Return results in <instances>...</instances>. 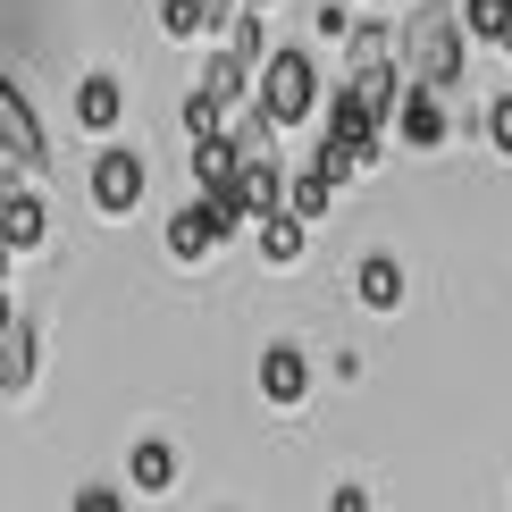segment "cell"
<instances>
[{
    "label": "cell",
    "mask_w": 512,
    "mask_h": 512,
    "mask_svg": "<svg viewBox=\"0 0 512 512\" xmlns=\"http://www.w3.org/2000/svg\"><path fill=\"white\" fill-rule=\"evenodd\" d=\"M462 9L454 0H420L412 26L395 34V59H403V84H429V93H454L462 84Z\"/></svg>",
    "instance_id": "cell-1"
},
{
    "label": "cell",
    "mask_w": 512,
    "mask_h": 512,
    "mask_svg": "<svg viewBox=\"0 0 512 512\" xmlns=\"http://www.w3.org/2000/svg\"><path fill=\"white\" fill-rule=\"evenodd\" d=\"M252 101H261V118L286 135V126H303L311 110H319V68H311V51H269L261 59V76H252Z\"/></svg>",
    "instance_id": "cell-2"
},
{
    "label": "cell",
    "mask_w": 512,
    "mask_h": 512,
    "mask_svg": "<svg viewBox=\"0 0 512 512\" xmlns=\"http://www.w3.org/2000/svg\"><path fill=\"white\" fill-rule=\"evenodd\" d=\"M143 185H152V160H143L135 143H101V152H93L84 194H93L101 219H135V210H143Z\"/></svg>",
    "instance_id": "cell-3"
},
{
    "label": "cell",
    "mask_w": 512,
    "mask_h": 512,
    "mask_svg": "<svg viewBox=\"0 0 512 512\" xmlns=\"http://www.w3.org/2000/svg\"><path fill=\"white\" fill-rule=\"evenodd\" d=\"M0 160H9V168H51V135H42L34 101L17 93L9 76H0Z\"/></svg>",
    "instance_id": "cell-4"
},
{
    "label": "cell",
    "mask_w": 512,
    "mask_h": 512,
    "mask_svg": "<svg viewBox=\"0 0 512 512\" xmlns=\"http://www.w3.org/2000/svg\"><path fill=\"white\" fill-rule=\"evenodd\" d=\"M395 135L412 143V152H437V143L454 135V118H445V93H429V84H403V101H395Z\"/></svg>",
    "instance_id": "cell-5"
},
{
    "label": "cell",
    "mask_w": 512,
    "mask_h": 512,
    "mask_svg": "<svg viewBox=\"0 0 512 512\" xmlns=\"http://www.w3.org/2000/svg\"><path fill=\"white\" fill-rule=\"evenodd\" d=\"M118 118H126V84L110 68H84L76 76V126L84 135H118Z\"/></svg>",
    "instance_id": "cell-6"
},
{
    "label": "cell",
    "mask_w": 512,
    "mask_h": 512,
    "mask_svg": "<svg viewBox=\"0 0 512 512\" xmlns=\"http://www.w3.org/2000/svg\"><path fill=\"white\" fill-rule=\"evenodd\" d=\"M303 395H311V361H303V345H269V353H261V403L294 412Z\"/></svg>",
    "instance_id": "cell-7"
},
{
    "label": "cell",
    "mask_w": 512,
    "mask_h": 512,
    "mask_svg": "<svg viewBox=\"0 0 512 512\" xmlns=\"http://www.w3.org/2000/svg\"><path fill=\"white\" fill-rule=\"evenodd\" d=\"M0 244H9V252H42V244H51V210H42V194L17 185V194L0 202Z\"/></svg>",
    "instance_id": "cell-8"
},
{
    "label": "cell",
    "mask_w": 512,
    "mask_h": 512,
    "mask_svg": "<svg viewBox=\"0 0 512 512\" xmlns=\"http://www.w3.org/2000/svg\"><path fill=\"white\" fill-rule=\"evenodd\" d=\"M34 361H42V328L17 319V328L0 336V395H26L34 387Z\"/></svg>",
    "instance_id": "cell-9"
},
{
    "label": "cell",
    "mask_w": 512,
    "mask_h": 512,
    "mask_svg": "<svg viewBox=\"0 0 512 512\" xmlns=\"http://www.w3.org/2000/svg\"><path fill=\"white\" fill-rule=\"evenodd\" d=\"M236 202L252 210V227H261L269 210H286V168H277V160H244L236 168Z\"/></svg>",
    "instance_id": "cell-10"
},
{
    "label": "cell",
    "mask_w": 512,
    "mask_h": 512,
    "mask_svg": "<svg viewBox=\"0 0 512 512\" xmlns=\"http://www.w3.org/2000/svg\"><path fill=\"white\" fill-rule=\"evenodd\" d=\"M353 294H361V311H403V261L395 252H370L353 269Z\"/></svg>",
    "instance_id": "cell-11"
},
{
    "label": "cell",
    "mask_w": 512,
    "mask_h": 512,
    "mask_svg": "<svg viewBox=\"0 0 512 512\" xmlns=\"http://www.w3.org/2000/svg\"><path fill=\"white\" fill-rule=\"evenodd\" d=\"M236 168H244L236 135H202V143H194V194H227V185H236Z\"/></svg>",
    "instance_id": "cell-12"
},
{
    "label": "cell",
    "mask_w": 512,
    "mask_h": 512,
    "mask_svg": "<svg viewBox=\"0 0 512 512\" xmlns=\"http://www.w3.org/2000/svg\"><path fill=\"white\" fill-rule=\"evenodd\" d=\"M126 479H135L143 496H168V487H177V445H168V437H143L135 454H126Z\"/></svg>",
    "instance_id": "cell-13"
},
{
    "label": "cell",
    "mask_w": 512,
    "mask_h": 512,
    "mask_svg": "<svg viewBox=\"0 0 512 512\" xmlns=\"http://www.w3.org/2000/svg\"><path fill=\"white\" fill-rule=\"evenodd\" d=\"M219 26H227L219 0H160V34L168 42H202V34H219Z\"/></svg>",
    "instance_id": "cell-14"
},
{
    "label": "cell",
    "mask_w": 512,
    "mask_h": 512,
    "mask_svg": "<svg viewBox=\"0 0 512 512\" xmlns=\"http://www.w3.org/2000/svg\"><path fill=\"white\" fill-rule=\"evenodd\" d=\"M202 93L219 101V110H244V101H252V59H236V51H210Z\"/></svg>",
    "instance_id": "cell-15"
},
{
    "label": "cell",
    "mask_w": 512,
    "mask_h": 512,
    "mask_svg": "<svg viewBox=\"0 0 512 512\" xmlns=\"http://www.w3.org/2000/svg\"><path fill=\"white\" fill-rule=\"evenodd\" d=\"M303 244H311V219H294V210H269V219H261V261L269 269H294Z\"/></svg>",
    "instance_id": "cell-16"
},
{
    "label": "cell",
    "mask_w": 512,
    "mask_h": 512,
    "mask_svg": "<svg viewBox=\"0 0 512 512\" xmlns=\"http://www.w3.org/2000/svg\"><path fill=\"white\" fill-rule=\"evenodd\" d=\"M286 210H294V219H328V210H336V177H319V168L286 177Z\"/></svg>",
    "instance_id": "cell-17"
},
{
    "label": "cell",
    "mask_w": 512,
    "mask_h": 512,
    "mask_svg": "<svg viewBox=\"0 0 512 512\" xmlns=\"http://www.w3.org/2000/svg\"><path fill=\"white\" fill-rule=\"evenodd\" d=\"M185 135H194V143H202V135H227V110H219V101L202 93V84L185 93Z\"/></svg>",
    "instance_id": "cell-18"
},
{
    "label": "cell",
    "mask_w": 512,
    "mask_h": 512,
    "mask_svg": "<svg viewBox=\"0 0 512 512\" xmlns=\"http://www.w3.org/2000/svg\"><path fill=\"white\" fill-rule=\"evenodd\" d=\"M504 17H512V0H462V26H471L479 42H496V34H504Z\"/></svg>",
    "instance_id": "cell-19"
},
{
    "label": "cell",
    "mask_w": 512,
    "mask_h": 512,
    "mask_svg": "<svg viewBox=\"0 0 512 512\" xmlns=\"http://www.w3.org/2000/svg\"><path fill=\"white\" fill-rule=\"evenodd\" d=\"M311 26H319V42H353V26H361V17L345 9V0H319V17H311Z\"/></svg>",
    "instance_id": "cell-20"
},
{
    "label": "cell",
    "mask_w": 512,
    "mask_h": 512,
    "mask_svg": "<svg viewBox=\"0 0 512 512\" xmlns=\"http://www.w3.org/2000/svg\"><path fill=\"white\" fill-rule=\"evenodd\" d=\"M487 143H496V160H512V93L487 101Z\"/></svg>",
    "instance_id": "cell-21"
},
{
    "label": "cell",
    "mask_w": 512,
    "mask_h": 512,
    "mask_svg": "<svg viewBox=\"0 0 512 512\" xmlns=\"http://www.w3.org/2000/svg\"><path fill=\"white\" fill-rule=\"evenodd\" d=\"M68 512H126V487H84Z\"/></svg>",
    "instance_id": "cell-22"
},
{
    "label": "cell",
    "mask_w": 512,
    "mask_h": 512,
    "mask_svg": "<svg viewBox=\"0 0 512 512\" xmlns=\"http://www.w3.org/2000/svg\"><path fill=\"white\" fill-rule=\"evenodd\" d=\"M328 512H370V496H361V487H336V496H328Z\"/></svg>",
    "instance_id": "cell-23"
},
{
    "label": "cell",
    "mask_w": 512,
    "mask_h": 512,
    "mask_svg": "<svg viewBox=\"0 0 512 512\" xmlns=\"http://www.w3.org/2000/svg\"><path fill=\"white\" fill-rule=\"evenodd\" d=\"M17 328V303H9V286H0V336H9Z\"/></svg>",
    "instance_id": "cell-24"
},
{
    "label": "cell",
    "mask_w": 512,
    "mask_h": 512,
    "mask_svg": "<svg viewBox=\"0 0 512 512\" xmlns=\"http://www.w3.org/2000/svg\"><path fill=\"white\" fill-rule=\"evenodd\" d=\"M9 261H17V252H9V244H0V286H9Z\"/></svg>",
    "instance_id": "cell-25"
},
{
    "label": "cell",
    "mask_w": 512,
    "mask_h": 512,
    "mask_svg": "<svg viewBox=\"0 0 512 512\" xmlns=\"http://www.w3.org/2000/svg\"><path fill=\"white\" fill-rule=\"evenodd\" d=\"M236 9H261V17H269V9H277V0H236Z\"/></svg>",
    "instance_id": "cell-26"
},
{
    "label": "cell",
    "mask_w": 512,
    "mask_h": 512,
    "mask_svg": "<svg viewBox=\"0 0 512 512\" xmlns=\"http://www.w3.org/2000/svg\"><path fill=\"white\" fill-rule=\"evenodd\" d=\"M496 42H504V51H512V17H504V34H496Z\"/></svg>",
    "instance_id": "cell-27"
},
{
    "label": "cell",
    "mask_w": 512,
    "mask_h": 512,
    "mask_svg": "<svg viewBox=\"0 0 512 512\" xmlns=\"http://www.w3.org/2000/svg\"><path fill=\"white\" fill-rule=\"evenodd\" d=\"M361 9H387V0H361Z\"/></svg>",
    "instance_id": "cell-28"
}]
</instances>
